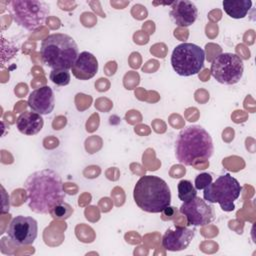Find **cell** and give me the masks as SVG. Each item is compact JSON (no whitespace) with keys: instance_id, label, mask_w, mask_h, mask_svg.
Returning a JSON list of instances; mask_svg holds the SVG:
<instances>
[{"instance_id":"5","label":"cell","mask_w":256,"mask_h":256,"mask_svg":"<svg viewBox=\"0 0 256 256\" xmlns=\"http://www.w3.org/2000/svg\"><path fill=\"white\" fill-rule=\"evenodd\" d=\"M13 20L28 31H34L45 24L50 6L39 0H12L9 3Z\"/></svg>"},{"instance_id":"20","label":"cell","mask_w":256,"mask_h":256,"mask_svg":"<svg viewBox=\"0 0 256 256\" xmlns=\"http://www.w3.org/2000/svg\"><path fill=\"white\" fill-rule=\"evenodd\" d=\"M212 182V176L209 173H200L195 178V188L196 190H202L207 187Z\"/></svg>"},{"instance_id":"17","label":"cell","mask_w":256,"mask_h":256,"mask_svg":"<svg viewBox=\"0 0 256 256\" xmlns=\"http://www.w3.org/2000/svg\"><path fill=\"white\" fill-rule=\"evenodd\" d=\"M73 207L64 202L63 201H60L58 202L57 204H55L52 209L50 210V215L52 216L53 219H60V220H65L67 218H69L72 214H73Z\"/></svg>"},{"instance_id":"15","label":"cell","mask_w":256,"mask_h":256,"mask_svg":"<svg viewBox=\"0 0 256 256\" xmlns=\"http://www.w3.org/2000/svg\"><path fill=\"white\" fill-rule=\"evenodd\" d=\"M43 125L44 120L42 116L34 111H25L21 113L16 120V126L19 132L24 135H35L39 133Z\"/></svg>"},{"instance_id":"7","label":"cell","mask_w":256,"mask_h":256,"mask_svg":"<svg viewBox=\"0 0 256 256\" xmlns=\"http://www.w3.org/2000/svg\"><path fill=\"white\" fill-rule=\"evenodd\" d=\"M205 52L193 43H181L177 45L171 55L173 70L180 76L188 77L198 74L204 66Z\"/></svg>"},{"instance_id":"9","label":"cell","mask_w":256,"mask_h":256,"mask_svg":"<svg viewBox=\"0 0 256 256\" xmlns=\"http://www.w3.org/2000/svg\"><path fill=\"white\" fill-rule=\"evenodd\" d=\"M7 234L14 245H30L35 241L38 234L37 221L32 217L18 215L11 220Z\"/></svg>"},{"instance_id":"14","label":"cell","mask_w":256,"mask_h":256,"mask_svg":"<svg viewBox=\"0 0 256 256\" xmlns=\"http://www.w3.org/2000/svg\"><path fill=\"white\" fill-rule=\"evenodd\" d=\"M72 74L79 80H89L98 72V60L88 52H81L71 67Z\"/></svg>"},{"instance_id":"3","label":"cell","mask_w":256,"mask_h":256,"mask_svg":"<svg viewBox=\"0 0 256 256\" xmlns=\"http://www.w3.org/2000/svg\"><path fill=\"white\" fill-rule=\"evenodd\" d=\"M133 198L136 205L148 213H160L171 203L168 184L155 175H144L135 184Z\"/></svg>"},{"instance_id":"10","label":"cell","mask_w":256,"mask_h":256,"mask_svg":"<svg viewBox=\"0 0 256 256\" xmlns=\"http://www.w3.org/2000/svg\"><path fill=\"white\" fill-rule=\"evenodd\" d=\"M182 215L185 216L188 225L205 226L214 220V209L202 198H194L184 201L179 208Z\"/></svg>"},{"instance_id":"2","label":"cell","mask_w":256,"mask_h":256,"mask_svg":"<svg viewBox=\"0 0 256 256\" xmlns=\"http://www.w3.org/2000/svg\"><path fill=\"white\" fill-rule=\"evenodd\" d=\"M214 152L210 134L200 125H189L180 131L175 142L179 163L191 166L198 159H209Z\"/></svg>"},{"instance_id":"1","label":"cell","mask_w":256,"mask_h":256,"mask_svg":"<svg viewBox=\"0 0 256 256\" xmlns=\"http://www.w3.org/2000/svg\"><path fill=\"white\" fill-rule=\"evenodd\" d=\"M28 207L35 213L48 214L65 198L63 182L58 172L45 168L33 172L24 183Z\"/></svg>"},{"instance_id":"11","label":"cell","mask_w":256,"mask_h":256,"mask_svg":"<svg viewBox=\"0 0 256 256\" xmlns=\"http://www.w3.org/2000/svg\"><path fill=\"white\" fill-rule=\"evenodd\" d=\"M195 231L187 227L176 226L175 229H168L162 237V246L165 250L176 252L186 249L193 240Z\"/></svg>"},{"instance_id":"21","label":"cell","mask_w":256,"mask_h":256,"mask_svg":"<svg viewBox=\"0 0 256 256\" xmlns=\"http://www.w3.org/2000/svg\"><path fill=\"white\" fill-rule=\"evenodd\" d=\"M166 216H172V215H174V213L176 212V210H175V208L174 207H172V206H168V207H166L163 211H162Z\"/></svg>"},{"instance_id":"8","label":"cell","mask_w":256,"mask_h":256,"mask_svg":"<svg viewBox=\"0 0 256 256\" xmlns=\"http://www.w3.org/2000/svg\"><path fill=\"white\" fill-rule=\"evenodd\" d=\"M210 72L213 78L221 84H236L243 76V60L234 53H220L212 60Z\"/></svg>"},{"instance_id":"19","label":"cell","mask_w":256,"mask_h":256,"mask_svg":"<svg viewBox=\"0 0 256 256\" xmlns=\"http://www.w3.org/2000/svg\"><path fill=\"white\" fill-rule=\"evenodd\" d=\"M49 78L57 86H66L70 83L71 75L67 69H55L50 72Z\"/></svg>"},{"instance_id":"12","label":"cell","mask_w":256,"mask_h":256,"mask_svg":"<svg viewBox=\"0 0 256 256\" xmlns=\"http://www.w3.org/2000/svg\"><path fill=\"white\" fill-rule=\"evenodd\" d=\"M28 106L40 115L50 114L55 106V97L51 87L41 86L33 90L28 97Z\"/></svg>"},{"instance_id":"4","label":"cell","mask_w":256,"mask_h":256,"mask_svg":"<svg viewBox=\"0 0 256 256\" xmlns=\"http://www.w3.org/2000/svg\"><path fill=\"white\" fill-rule=\"evenodd\" d=\"M40 55L43 63L55 69H71L79 55L75 40L64 33H53L41 42Z\"/></svg>"},{"instance_id":"16","label":"cell","mask_w":256,"mask_h":256,"mask_svg":"<svg viewBox=\"0 0 256 256\" xmlns=\"http://www.w3.org/2000/svg\"><path fill=\"white\" fill-rule=\"evenodd\" d=\"M225 13L234 19L244 18L252 6L251 0H224L222 2Z\"/></svg>"},{"instance_id":"18","label":"cell","mask_w":256,"mask_h":256,"mask_svg":"<svg viewBox=\"0 0 256 256\" xmlns=\"http://www.w3.org/2000/svg\"><path fill=\"white\" fill-rule=\"evenodd\" d=\"M178 197L181 201H188L197 196V190L189 180H181L178 183Z\"/></svg>"},{"instance_id":"13","label":"cell","mask_w":256,"mask_h":256,"mask_svg":"<svg viewBox=\"0 0 256 256\" xmlns=\"http://www.w3.org/2000/svg\"><path fill=\"white\" fill-rule=\"evenodd\" d=\"M170 17L179 27H188L192 25L198 16L196 5L188 0H176L171 3Z\"/></svg>"},{"instance_id":"6","label":"cell","mask_w":256,"mask_h":256,"mask_svg":"<svg viewBox=\"0 0 256 256\" xmlns=\"http://www.w3.org/2000/svg\"><path fill=\"white\" fill-rule=\"evenodd\" d=\"M203 198L209 203H218L223 211L231 212L235 209V200L242 191V186L230 174L219 176L203 189Z\"/></svg>"}]
</instances>
